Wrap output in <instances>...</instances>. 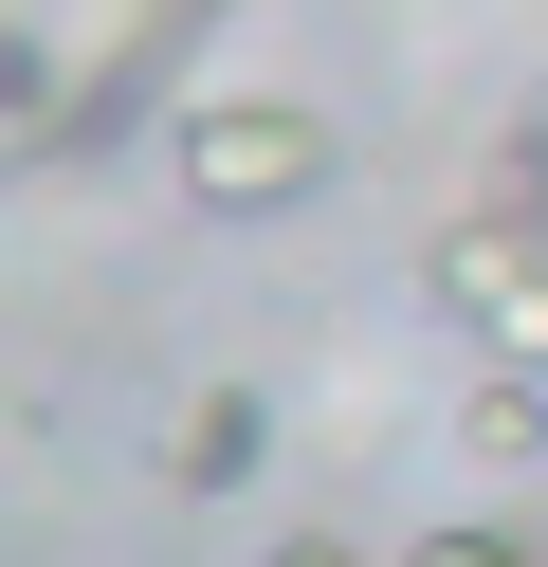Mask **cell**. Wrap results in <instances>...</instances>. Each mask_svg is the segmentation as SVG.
I'll return each instance as SVG.
<instances>
[{"mask_svg": "<svg viewBox=\"0 0 548 567\" xmlns=\"http://www.w3.org/2000/svg\"><path fill=\"white\" fill-rule=\"evenodd\" d=\"M55 38H37V19H0V128H19V147H37V128H55Z\"/></svg>", "mask_w": 548, "mask_h": 567, "instance_id": "8992f818", "label": "cell"}, {"mask_svg": "<svg viewBox=\"0 0 548 567\" xmlns=\"http://www.w3.org/2000/svg\"><path fill=\"white\" fill-rule=\"evenodd\" d=\"M457 440H475V476H530V457H548V384L530 367H475L457 384Z\"/></svg>", "mask_w": 548, "mask_h": 567, "instance_id": "5b68a950", "label": "cell"}, {"mask_svg": "<svg viewBox=\"0 0 548 567\" xmlns=\"http://www.w3.org/2000/svg\"><path fill=\"white\" fill-rule=\"evenodd\" d=\"M165 19H219V0H165Z\"/></svg>", "mask_w": 548, "mask_h": 567, "instance_id": "30bf717a", "label": "cell"}, {"mask_svg": "<svg viewBox=\"0 0 548 567\" xmlns=\"http://www.w3.org/2000/svg\"><path fill=\"white\" fill-rule=\"evenodd\" d=\"M475 220H511V238H548V111H530V128H511V147H494V202H475Z\"/></svg>", "mask_w": 548, "mask_h": 567, "instance_id": "52a82bcc", "label": "cell"}, {"mask_svg": "<svg viewBox=\"0 0 548 567\" xmlns=\"http://www.w3.org/2000/svg\"><path fill=\"white\" fill-rule=\"evenodd\" d=\"M421 293L475 330V367H530V384H548V238H511V220H438Z\"/></svg>", "mask_w": 548, "mask_h": 567, "instance_id": "7a4b0ae2", "label": "cell"}, {"mask_svg": "<svg viewBox=\"0 0 548 567\" xmlns=\"http://www.w3.org/2000/svg\"><path fill=\"white\" fill-rule=\"evenodd\" d=\"M402 567H548V549H530V530H494V513H457V530H421Z\"/></svg>", "mask_w": 548, "mask_h": 567, "instance_id": "ba28073f", "label": "cell"}, {"mask_svg": "<svg viewBox=\"0 0 548 567\" xmlns=\"http://www.w3.org/2000/svg\"><path fill=\"white\" fill-rule=\"evenodd\" d=\"M165 147H183V202H201V220H292V202H329V111L311 92H183Z\"/></svg>", "mask_w": 548, "mask_h": 567, "instance_id": "6da1fadb", "label": "cell"}, {"mask_svg": "<svg viewBox=\"0 0 548 567\" xmlns=\"http://www.w3.org/2000/svg\"><path fill=\"white\" fill-rule=\"evenodd\" d=\"M183 38H201V19H165V0H146V19H128V38H110L92 55V74H73L55 92V128H37V147H128V128H165V92H183Z\"/></svg>", "mask_w": 548, "mask_h": 567, "instance_id": "3957f363", "label": "cell"}, {"mask_svg": "<svg viewBox=\"0 0 548 567\" xmlns=\"http://www.w3.org/2000/svg\"><path fill=\"white\" fill-rule=\"evenodd\" d=\"M275 476V384H201L165 421V494H256Z\"/></svg>", "mask_w": 548, "mask_h": 567, "instance_id": "277c9868", "label": "cell"}, {"mask_svg": "<svg viewBox=\"0 0 548 567\" xmlns=\"http://www.w3.org/2000/svg\"><path fill=\"white\" fill-rule=\"evenodd\" d=\"M275 567H365V549H329V530H311V549H275Z\"/></svg>", "mask_w": 548, "mask_h": 567, "instance_id": "9c48e42d", "label": "cell"}]
</instances>
